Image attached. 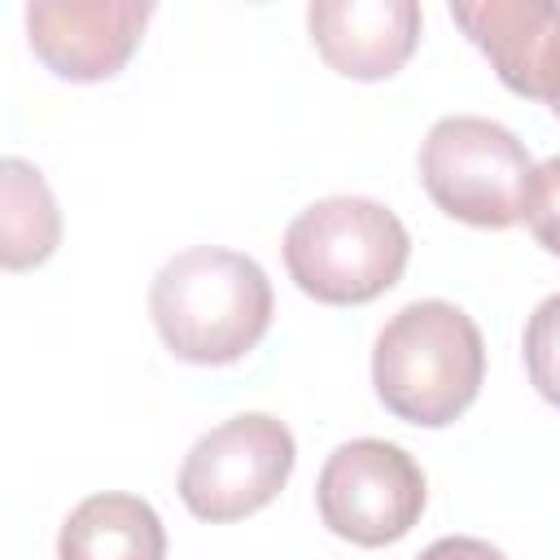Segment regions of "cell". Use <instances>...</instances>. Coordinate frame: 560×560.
Instances as JSON below:
<instances>
[{
    "label": "cell",
    "instance_id": "6da1fadb",
    "mask_svg": "<svg viewBox=\"0 0 560 560\" xmlns=\"http://www.w3.org/2000/svg\"><path fill=\"white\" fill-rule=\"evenodd\" d=\"M149 311L175 359L219 368L262 341L271 324V280L249 254L192 245L162 262Z\"/></svg>",
    "mask_w": 560,
    "mask_h": 560
},
{
    "label": "cell",
    "instance_id": "7a4b0ae2",
    "mask_svg": "<svg viewBox=\"0 0 560 560\" xmlns=\"http://www.w3.org/2000/svg\"><path fill=\"white\" fill-rule=\"evenodd\" d=\"M486 376V341L455 302H407L376 337V398L407 424L442 429L464 416Z\"/></svg>",
    "mask_w": 560,
    "mask_h": 560
},
{
    "label": "cell",
    "instance_id": "3957f363",
    "mask_svg": "<svg viewBox=\"0 0 560 560\" xmlns=\"http://www.w3.org/2000/svg\"><path fill=\"white\" fill-rule=\"evenodd\" d=\"M411 254L402 219L372 197H324L284 232L293 284L328 306H359L398 284Z\"/></svg>",
    "mask_w": 560,
    "mask_h": 560
},
{
    "label": "cell",
    "instance_id": "277c9868",
    "mask_svg": "<svg viewBox=\"0 0 560 560\" xmlns=\"http://www.w3.org/2000/svg\"><path fill=\"white\" fill-rule=\"evenodd\" d=\"M529 149L494 118H438L420 144V179L438 210L472 228H512L521 219Z\"/></svg>",
    "mask_w": 560,
    "mask_h": 560
},
{
    "label": "cell",
    "instance_id": "5b68a950",
    "mask_svg": "<svg viewBox=\"0 0 560 560\" xmlns=\"http://www.w3.org/2000/svg\"><path fill=\"white\" fill-rule=\"evenodd\" d=\"M298 464V446L284 420L245 411L192 442L179 468V499L201 521H241L267 508Z\"/></svg>",
    "mask_w": 560,
    "mask_h": 560
},
{
    "label": "cell",
    "instance_id": "8992f818",
    "mask_svg": "<svg viewBox=\"0 0 560 560\" xmlns=\"http://www.w3.org/2000/svg\"><path fill=\"white\" fill-rule=\"evenodd\" d=\"M315 503L324 525L359 547H385L411 534L424 512L420 464L385 438L341 442L315 481Z\"/></svg>",
    "mask_w": 560,
    "mask_h": 560
},
{
    "label": "cell",
    "instance_id": "52a82bcc",
    "mask_svg": "<svg viewBox=\"0 0 560 560\" xmlns=\"http://www.w3.org/2000/svg\"><path fill=\"white\" fill-rule=\"evenodd\" d=\"M149 18V0H35L26 4V35L52 74L96 83L127 66Z\"/></svg>",
    "mask_w": 560,
    "mask_h": 560
},
{
    "label": "cell",
    "instance_id": "ba28073f",
    "mask_svg": "<svg viewBox=\"0 0 560 560\" xmlns=\"http://www.w3.org/2000/svg\"><path fill=\"white\" fill-rule=\"evenodd\" d=\"M464 35L490 57L516 96L560 101V4L556 0H464L451 4Z\"/></svg>",
    "mask_w": 560,
    "mask_h": 560
},
{
    "label": "cell",
    "instance_id": "9c48e42d",
    "mask_svg": "<svg viewBox=\"0 0 560 560\" xmlns=\"http://www.w3.org/2000/svg\"><path fill=\"white\" fill-rule=\"evenodd\" d=\"M319 57L346 79H389L420 44L416 0H315L306 9Z\"/></svg>",
    "mask_w": 560,
    "mask_h": 560
},
{
    "label": "cell",
    "instance_id": "30bf717a",
    "mask_svg": "<svg viewBox=\"0 0 560 560\" xmlns=\"http://www.w3.org/2000/svg\"><path fill=\"white\" fill-rule=\"evenodd\" d=\"M57 560H166L162 516L140 494H88L57 534Z\"/></svg>",
    "mask_w": 560,
    "mask_h": 560
},
{
    "label": "cell",
    "instance_id": "8fae6325",
    "mask_svg": "<svg viewBox=\"0 0 560 560\" xmlns=\"http://www.w3.org/2000/svg\"><path fill=\"white\" fill-rule=\"evenodd\" d=\"M61 241V214L44 175L22 162H0V258L9 271L44 262Z\"/></svg>",
    "mask_w": 560,
    "mask_h": 560
},
{
    "label": "cell",
    "instance_id": "7c38bea8",
    "mask_svg": "<svg viewBox=\"0 0 560 560\" xmlns=\"http://www.w3.org/2000/svg\"><path fill=\"white\" fill-rule=\"evenodd\" d=\"M525 368L534 389L560 407V293L542 298L525 324Z\"/></svg>",
    "mask_w": 560,
    "mask_h": 560
},
{
    "label": "cell",
    "instance_id": "4fadbf2b",
    "mask_svg": "<svg viewBox=\"0 0 560 560\" xmlns=\"http://www.w3.org/2000/svg\"><path fill=\"white\" fill-rule=\"evenodd\" d=\"M521 219L547 254H560V158L534 166L521 201Z\"/></svg>",
    "mask_w": 560,
    "mask_h": 560
},
{
    "label": "cell",
    "instance_id": "5bb4252c",
    "mask_svg": "<svg viewBox=\"0 0 560 560\" xmlns=\"http://www.w3.org/2000/svg\"><path fill=\"white\" fill-rule=\"evenodd\" d=\"M416 560H508L499 547H490L486 538H464V534H451V538H438L429 542Z\"/></svg>",
    "mask_w": 560,
    "mask_h": 560
},
{
    "label": "cell",
    "instance_id": "9a60e30c",
    "mask_svg": "<svg viewBox=\"0 0 560 560\" xmlns=\"http://www.w3.org/2000/svg\"><path fill=\"white\" fill-rule=\"evenodd\" d=\"M551 109H556V118H560V101H556V105H551Z\"/></svg>",
    "mask_w": 560,
    "mask_h": 560
}]
</instances>
